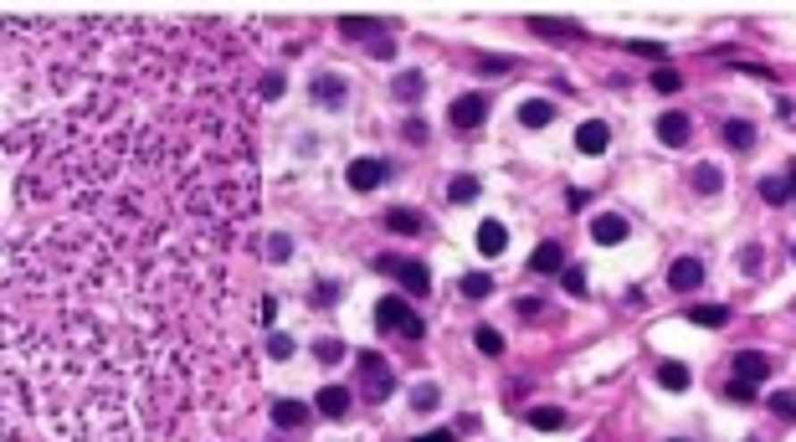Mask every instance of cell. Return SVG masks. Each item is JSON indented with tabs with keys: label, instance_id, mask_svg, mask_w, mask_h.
Segmentation results:
<instances>
[{
	"label": "cell",
	"instance_id": "cell-1",
	"mask_svg": "<svg viewBox=\"0 0 796 442\" xmlns=\"http://www.w3.org/2000/svg\"><path fill=\"white\" fill-rule=\"evenodd\" d=\"M375 324L390 329V335H401V339H422V335H427V319L411 314V304L401 294H386L381 304H375Z\"/></svg>",
	"mask_w": 796,
	"mask_h": 442
},
{
	"label": "cell",
	"instance_id": "cell-2",
	"mask_svg": "<svg viewBox=\"0 0 796 442\" xmlns=\"http://www.w3.org/2000/svg\"><path fill=\"white\" fill-rule=\"evenodd\" d=\"M375 268H381V273H390V278H401V288H406L411 298L432 294V273H427V263H416V257L381 253V257H375Z\"/></svg>",
	"mask_w": 796,
	"mask_h": 442
},
{
	"label": "cell",
	"instance_id": "cell-3",
	"mask_svg": "<svg viewBox=\"0 0 796 442\" xmlns=\"http://www.w3.org/2000/svg\"><path fill=\"white\" fill-rule=\"evenodd\" d=\"M355 371H360V396L365 401H386L390 391H396V371H390L375 350H365V355L355 360Z\"/></svg>",
	"mask_w": 796,
	"mask_h": 442
},
{
	"label": "cell",
	"instance_id": "cell-4",
	"mask_svg": "<svg viewBox=\"0 0 796 442\" xmlns=\"http://www.w3.org/2000/svg\"><path fill=\"white\" fill-rule=\"evenodd\" d=\"M735 380H750V386H760V380H771V371H776V360L771 355H760V350H740L735 360Z\"/></svg>",
	"mask_w": 796,
	"mask_h": 442
},
{
	"label": "cell",
	"instance_id": "cell-5",
	"mask_svg": "<svg viewBox=\"0 0 796 442\" xmlns=\"http://www.w3.org/2000/svg\"><path fill=\"white\" fill-rule=\"evenodd\" d=\"M483 119H489V98L483 93H463L452 104V129H478Z\"/></svg>",
	"mask_w": 796,
	"mask_h": 442
},
{
	"label": "cell",
	"instance_id": "cell-6",
	"mask_svg": "<svg viewBox=\"0 0 796 442\" xmlns=\"http://www.w3.org/2000/svg\"><path fill=\"white\" fill-rule=\"evenodd\" d=\"M699 283H704V263L699 257H678L674 268H668V288L674 294H694Z\"/></svg>",
	"mask_w": 796,
	"mask_h": 442
},
{
	"label": "cell",
	"instance_id": "cell-7",
	"mask_svg": "<svg viewBox=\"0 0 796 442\" xmlns=\"http://www.w3.org/2000/svg\"><path fill=\"white\" fill-rule=\"evenodd\" d=\"M607 145H612V129L601 124V119H586V124L575 129V149L581 154H601Z\"/></svg>",
	"mask_w": 796,
	"mask_h": 442
},
{
	"label": "cell",
	"instance_id": "cell-8",
	"mask_svg": "<svg viewBox=\"0 0 796 442\" xmlns=\"http://www.w3.org/2000/svg\"><path fill=\"white\" fill-rule=\"evenodd\" d=\"M530 273H566V247L560 242H540L530 253Z\"/></svg>",
	"mask_w": 796,
	"mask_h": 442
},
{
	"label": "cell",
	"instance_id": "cell-9",
	"mask_svg": "<svg viewBox=\"0 0 796 442\" xmlns=\"http://www.w3.org/2000/svg\"><path fill=\"white\" fill-rule=\"evenodd\" d=\"M381 180H386V160H355L349 165V186L355 190H375Z\"/></svg>",
	"mask_w": 796,
	"mask_h": 442
},
{
	"label": "cell",
	"instance_id": "cell-10",
	"mask_svg": "<svg viewBox=\"0 0 796 442\" xmlns=\"http://www.w3.org/2000/svg\"><path fill=\"white\" fill-rule=\"evenodd\" d=\"M591 237L601 242V247H616V242H627L633 232H627V221L612 211V216H596V221H591Z\"/></svg>",
	"mask_w": 796,
	"mask_h": 442
},
{
	"label": "cell",
	"instance_id": "cell-11",
	"mask_svg": "<svg viewBox=\"0 0 796 442\" xmlns=\"http://www.w3.org/2000/svg\"><path fill=\"white\" fill-rule=\"evenodd\" d=\"M519 124H524V129L555 124V104H550V98H524V104H519Z\"/></svg>",
	"mask_w": 796,
	"mask_h": 442
},
{
	"label": "cell",
	"instance_id": "cell-12",
	"mask_svg": "<svg viewBox=\"0 0 796 442\" xmlns=\"http://www.w3.org/2000/svg\"><path fill=\"white\" fill-rule=\"evenodd\" d=\"M658 139L678 149L689 139V113H658Z\"/></svg>",
	"mask_w": 796,
	"mask_h": 442
},
{
	"label": "cell",
	"instance_id": "cell-13",
	"mask_svg": "<svg viewBox=\"0 0 796 442\" xmlns=\"http://www.w3.org/2000/svg\"><path fill=\"white\" fill-rule=\"evenodd\" d=\"M504 247H509V232H504V221H483V227H478V253H483V257H499Z\"/></svg>",
	"mask_w": 796,
	"mask_h": 442
},
{
	"label": "cell",
	"instance_id": "cell-14",
	"mask_svg": "<svg viewBox=\"0 0 796 442\" xmlns=\"http://www.w3.org/2000/svg\"><path fill=\"white\" fill-rule=\"evenodd\" d=\"M530 31L534 37H545V42H560V37H586V31H581V26L575 21H550V16H530Z\"/></svg>",
	"mask_w": 796,
	"mask_h": 442
},
{
	"label": "cell",
	"instance_id": "cell-15",
	"mask_svg": "<svg viewBox=\"0 0 796 442\" xmlns=\"http://www.w3.org/2000/svg\"><path fill=\"white\" fill-rule=\"evenodd\" d=\"M272 421H278V427H304L308 406H304V401H293V396H278V401H272Z\"/></svg>",
	"mask_w": 796,
	"mask_h": 442
},
{
	"label": "cell",
	"instance_id": "cell-16",
	"mask_svg": "<svg viewBox=\"0 0 796 442\" xmlns=\"http://www.w3.org/2000/svg\"><path fill=\"white\" fill-rule=\"evenodd\" d=\"M308 93H314L319 104H329V108H334V104H345V78H334V72H319Z\"/></svg>",
	"mask_w": 796,
	"mask_h": 442
},
{
	"label": "cell",
	"instance_id": "cell-17",
	"mask_svg": "<svg viewBox=\"0 0 796 442\" xmlns=\"http://www.w3.org/2000/svg\"><path fill=\"white\" fill-rule=\"evenodd\" d=\"M725 145L730 149H756V124H750V119H725Z\"/></svg>",
	"mask_w": 796,
	"mask_h": 442
},
{
	"label": "cell",
	"instance_id": "cell-18",
	"mask_svg": "<svg viewBox=\"0 0 796 442\" xmlns=\"http://www.w3.org/2000/svg\"><path fill=\"white\" fill-rule=\"evenodd\" d=\"M689 319H694L699 329H719V324H730V304H694Z\"/></svg>",
	"mask_w": 796,
	"mask_h": 442
},
{
	"label": "cell",
	"instance_id": "cell-19",
	"mask_svg": "<svg viewBox=\"0 0 796 442\" xmlns=\"http://www.w3.org/2000/svg\"><path fill=\"white\" fill-rule=\"evenodd\" d=\"M390 93H396L401 104H411V98L427 93V78H422V72H396V78H390Z\"/></svg>",
	"mask_w": 796,
	"mask_h": 442
},
{
	"label": "cell",
	"instance_id": "cell-20",
	"mask_svg": "<svg viewBox=\"0 0 796 442\" xmlns=\"http://www.w3.org/2000/svg\"><path fill=\"white\" fill-rule=\"evenodd\" d=\"M349 401L355 396H349L345 386H324V391H319V412H324V417H345Z\"/></svg>",
	"mask_w": 796,
	"mask_h": 442
},
{
	"label": "cell",
	"instance_id": "cell-21",
	"mask_svg": "<svg viewBox=\"0 0 796 442\" xmlns=\"http://www.w3.org/2000/svg\"><path fill=\"white\" fill-rule=\"evenodd\" d=\"M694 190L699 196H719V190H725V170L719 165H694Z\"/></svg>",
	"mask_w": 796,
	"mask_h": 442
},
{
	"label": "cell",
	"instance_id": "cell-22",
	"mask_svg": "<svg viewBox=\"0 0 796 442\" xmlns=\"http://www.w3.org/2000/svg\"><path fill=\"white\" fill-rule=\"evenodd\" d=\"M339 31H345L349 42H370V31H386V26L370 21V16H339Z\"/></svg>",
	"mask_w": 796,
	"mask_h": 442
},
{
	"label": "cell",
	"instance_id": "cell-23",
	"mask_svg": "<svg viewBox=\"0 0 796 442\" xmlns=\"http://www.w3.org/2000/svg\"><path fill=\"white\" fill-rule=\"evenodd\" d=\"M473 67H478V72H489V78H509L514 67H519V57H493V52H478Z\"/></svg>",
	"mask_w": 796,
	"mask_h": 442
},
{
	"label": "cell",
	"instance_id": "cell-24",
	"mask_svg": "<svg viewBox=\"0 0 796 442\" xmlns=\"http://www.w3.org/2000/svg\"><path fill=\"white\" fill-rule=\"evenodd\" d=\"M534 432H555V427H566V412L560 406H530V417H524Z\"/></svg>",
	"mask_w": 796,
	"mask_h": 442
},
{
	"label": "cell",
	"instance_id": "cell-25",
	"mask_svg": "<svg viewBox=\"0 0 796 442\" xmlns=\"http://www.w3.org/2000/svg\"><path fill=\"white\" fill-rule=\"evenodd\" d=\"M760 201H766V206H786V201H792V186L776 180V175H766V180H760Z\"/></svg>",
	"mask_w": 796,
	"mask_h": 442
},
{
	"label": "cell",
	"instance_id": "cell-26",
	"mask_svg": "<svg viewBox=\"0 0 796 442\" xmlns=\"http://www.w3.org/2000/svg\"><path fill=\"white\" fill-rule=\"evenodd\" d=\"M658 380H663L668 391H683V386H689V365H683V360H668V365H658Z\"/></svg>",
	"mask_w": 796,
	"mask_h": 442
},
{
	"label": "cell",
	"instance_id": "cell-27",
	"mask_svg": "<svg viewBox=\"0 0 796 442\" xmlns=\"http://www.w3.org/2000/svg\"><path fill=\"white\" fill-rule=\"evenodd\" d=\"M386 227L390 232H422V227H427V221H422V216H416V211H386Z\"/></svg>",
	"mask_w": 796,
	"mask_h": 442
},
{
	"label": "cell",
	"instance_id": "cell-28",
	"mask_svg": "<svg viewBox=\"0 0 796 442\" xmlns=\"http://www.w3.org/2000/svg\"><path fill=\"white\" fill-rule=\"evenodd\" d=\"M411 406H416V412H432V406H442V391H437L432 380H422V386H411Z\"/></svg>",
	"mask_w": 796,
	"mask_h": 442
},
{
	"label": "cell",
	"instance_id": "cell-29",
	"mask_svg": "<svg viewBox=\"0 0 796 442\" xmlns=\"http://www.w3.org/2000/svg\"><path fill=\"white\" fill-rule=\"evenodd\" d=\"M448 196L457 201V206H468V201H478V180H473V175H452Z\"/></svg>",
	"mask_w": 796,
	"mask_h": 442
},
{
	"label": "cell",
	"instance_id": "cell-30",
	"mask_svg": "<svg viewBox=\"0 0 796 442\" xmlns=\"http://www.w3.org/2000/svg\"><path fill=\"white\" fill-rule=\"evenodd\" d=\"M473 345H478L483 355H504V335H499V329H489V324H478V335H473Z\"/></svg>",
	"mask_w": 796,
	"mask_h": 442
},
{
	"label": "cell",
	"instance_id": "cell-31",
	"mask_svg": "<svg viewBox=\"0 0 796 442\" xmlns=\"http://www.w3.org/2000/svg\"><path fill=\"white\" fill-rule=\"evenodd\" d=\"M653 88H658V93H678V88H683V72L663 63V67H658V72H653Z\"/></svg>",
	"mask_w": 796,
	"mask_h": 442
},
{
	"label": "cell",
	"instance_id": "cell-32",
	"mask_svg": "<svg viewBox=\"0 0 796 442\" xmlns=\"http://www.w3.org/2000/svg\"><path fill=\"white\" fill-rule=\"evenodd\" d=\"M493 294V278L489 273H468L463 278V298H489Z\"/></svg>",
	"mask_w": 796,
	"mask_h": 442
},
{
	"label": "cell",
	"instance_id": "cell-33",
	"mask_svg": "<svg viewBox=\"0 0 796 442\" xmlns=\"http://www.w3.org/2000/svg\"><path fill=\"white\" fill-rule=\"evenodd\" d=\"M314 360H324V365L345 360V339H319V345H314Z\"/></svg>",
	"mask_w": 796,
	"mask_h": 442
},
{
	"label": "cell",
	"instance_id": "cell-34",
	"mask_svg": "<svg viewBox=\"0 0 796 442\" xmlns=\"http://www.w3.org/2000/svg\"><path fill=\"white\" fill-rule=\"evenodd\" d=\"M725 401H735V406H750V401H756V386H750V380H730V386H725Z\"/></svg>",
	"mask_w": 796,
	"mask_h": 442
},
{
	"label": "cell",
	"instance_id": "cell-35",
	"mask_svg": "<svg viewBox=\"0 0 796 442\" xmlns=\"http://www.w3.org/2000/svg\"><path fill=\"white\" fill-rule=\"evenodd\" d=\"M771 412H776L781 421H796V391H776V396H771Z\"/></svg>",
	"mask_w": 796,
	"mask_h": 442
},
{
	"label": "cell",
	"instance_id": "cell-36",
	"mask_svg": "<svg viewBox=\"0 0 796 442\" xmlns=\"http://www.w3.org/2000/svg\"><path fill=\"white\" fill-rule=\"evenodd\" d=\"M560 283H566V294H571V298H581V294H586V268H575V263H571V268L560 273Z\"/></svg>",
	"mask_w": 796,
	"mask_h": 442
},
{
	"label": "cell",
	"instance_id": "cell-37",
	"mask_svg": "<svg viewBox=\"0 0 796 442\" xmlns=\"http://www.w3.org/2000/svg\"><path fill=\"white\" fill-rule=\"evenodd\" d=\"M263 253H267V263H283V257L293 253V237H283V232H278V237H267V247H263Z\"/></svg>",
	"mask_w": 796,
	"mask_h": 442
},
{
	"label": "cell",
	"instance_id": "cell-38",
	"mask_svg": "<svg viewBox=\"0 0 796 442\" xmlns=\"http://www.w3.org/2000/svg\"><path fill=\"white\" fill-rule=\"evenodd\" d=\"M760 263H766V253H760V247H745V253H740V273L756 278V273H760Z\"/></svg>",
	"mask_w": 796,
	"mask_h": 442
},
{
	"label": "cell",
	"instance_id": "cell-39",
	"mask_svg": "<svg viewBox=\"0 0 796 442\" xmlns=\"http://www.w3.org/2000/svg\"><path fill=\"white\" fill-rule=\"evenodd\" d=\"M267 355L288 360V355H293V339H288V335H267Z\"/></svg>",
	"mask_w": 796,
	"mask_h": 442
},
{
	"label": "cell",
	"instance_id": "cell-40",
	"mask_svg": "<svg viewBox=\"0 0 796 442\" xmlns=\"http://www.w3.org/2000/svg\"><path fill=\"white\" fill-rule=\"evenodd\" d=\"M401 134H406V145H427V124H422V119H406Z\"/></svg>",
	"mask_w": 796,
	"mask_h": 442
},
{
	"label": "cell",
	"instance_id": "cell-41",
	"mask_svg": "<svg viewBox=\"0 0 796 442\" xmlns=\"http://www.w3.org/2000/svg\"><path fill=\"white\" fill-rule=\"evenodd\" d=\"M370 57H396V42L390 37H370Z\"/></svg>",
	"mask_w": 796,
	"mask_h": 442
},
{
	"label": "cell",
	"instance_id": "cell-42",
	"mask_svg": "<svg viewBox=\"0 0 796 442\" xmlns=\"http://www.w3.org/2000/svg\"><path fill=\"white\" fill-rule=\"evenodd\" d=\"M627 46H633V57H653V63L663 57V46L658 42H627Z\"/></svg>",
	"mask_w": 796,
	"mask_h": 442
},
{
	"label": "cell",
	"instance_id": "cell-43",
	"mask_svg": "<svg viewBox=\"0 0 796 442\" xmlns=\"http://www.w3.org/2000/svg\"><path fill=\"white\" fill-rule=\"evenodd\" d=\"M411 442H457V432H452V427H437V432H427V438H411Z\"/></svg>",
	"mask_w": 796,
	"mask_h": 442
},
{
	"label": "cell",
	"instance_id": "cell-44",
	"mask_svg": "<svg viewBox=\"0 0 796 442\" xmlns=\"http://www.w3.org/2000/svg\"><path fill=\"white\" fill-rule=\"evenodd\" d=\"M278 93H283V78H278V72H272V78H263V98H278Z\"/></svg>",
	"mask_w": 796,
	"mask_h": 442
},
{
	"label": "cell",
	"instance_id": "cell-45",
	"mask_svg": "<svg viewBox=\"0 0 796 442\" xmlns=\"http://www.w3.org/2000/svg\"><path fill=\"white\" fill-rule=\"evenodd\" d=\"M566 206L581 211V206H586V190H575V186H571V190H566Z\"/></svg>",
	"mask_w": 796,
	"mask_h": 442
},
{
	"label": "cell",
	"instance_id": "cell-46",
	"mask_svg": "<svg viewBox=\"0 0 796 442\" xmlns=\"http://www.w3.org/2000/svg\"><path fill=\"white\" fill-rule=\"evenodd\" d=\"M786 186H792V201H796V165L786 170Z\"/></svg>",
	"mask_w": 796,
	"mask_h": 442
},
{
	"label": "cell",
	"instance_id": "cell-47",
	"mask_svg": "<svg viewBox=\"0 0 796 442\" xmlns=\"http://www.w3.org/2000/svg\"><path fill=\"white\" fill-rule=\"evenodd\" d=\"M792 263H796V242H792Z\"/></svg>",
	"mask_w": 796,
	"mask_h": 442
},
{
	"label": "cell",
	"instance_id": "cell-48",
	"mask_svg": "<svg viewBox=\"0 0 796 442\" xmlns=\"http://www.w3.org/2000/svg\"><path fill=\"white\" fill-rule=\"evenodd\" d=\"M674 442H683V438H674Z\"/></svg>",
	"mask_w": 796,
	"mask_h": 442
}]
</instances>
